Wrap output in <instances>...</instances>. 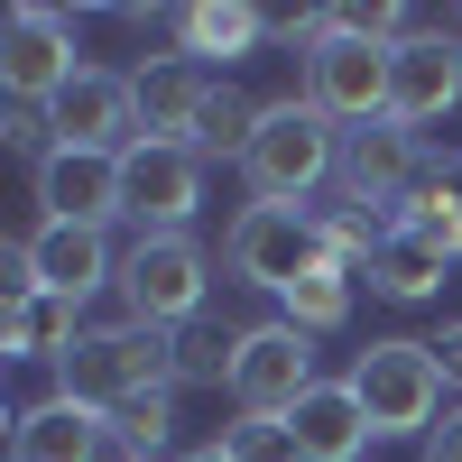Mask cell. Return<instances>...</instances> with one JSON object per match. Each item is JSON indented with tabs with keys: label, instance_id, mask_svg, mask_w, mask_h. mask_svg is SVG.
<instances>
[{
	"label": "cell",
	"instance_id": "1",
	"mask_svg": "<svg viewBox=\"0 0 462 462\" xmlns=\"http://www.w3.org/2000/svg\"><path fill=\"white\" fill-rule=\"evenodd\" d=\"M324 176H342V130H333L305 93L259 102V130H250V148H241L250 204H315Z\"/></svg>",
	"mask_w": 462,
	"mask_h": 462
},
{
	"label": "cell",
	"instance_id": "2",
	"mask_svg": "<svg viewBox=\"0 0 462 462\" xmlns=\"http://www.w3.org/2000/svg\"><path fill=\"white\" fill-rule=\"evenodd\" d=\"M56 389L65 398H84V407H130V398H148V389H176V333H158V324H93L74 352L56 361Z\"/></svg>",
	"mask_w": 462,
	"mask_h": 462
},
{
	"label": "cell",
	"instance_id": "3",
	"mask_svg": "<svg viewBox=\"0 0 462 462\" xmlns=\"http://www.w3.org/2000/svg\"><path fill=\"white\" fill-rule=\"evenodd\" d=\"M389 74H398V47L333 10V28L305 47V102L333 130H370V121H389Z\"/></svg>",
	"mask_w": 462,
	"mask_h": 462
},
{
	"label": "cell",
	"instance_id": "4",
	"mask_svg": "<svg viewBox=\"0 0 462 462\" xmlns=\"http://www.w3.org/2000/svg\"><path fill=\"white\" fill-rule=\"evenodd\" d=\"M352 398L370 407V435H416L426 444L435 435V416H444V361H435V342H370V352H352Z\"/></svg>",
	"mask_w": 462,
	"mask_h": 462
},
{
	"label": "cell",
	"instance_id": "5",
	"mask_svg": "<svg viewBox=\"0 0 462 462\" xmlns=\"http://www.w3.org/2000/svg\"><path fill=\"white\" fill-rule=\"evenodd\" d=\"M222 259H231V278L241 287H268V296H287L305 268H324V222L315 204H241L222 231Z\"/></svg>",
	"mask_w": 462,
	"mask_h": 462
},
{
	"label": "cell",
	"instance_id": "6",
	"mask_svg": "<svg viewBox=\"0 0 462 462\" xmlns=\"http://www.w3.org/2000/svg\"><path fill=\"white\" fill-rule=\"evenodd\" d=\"M204 287H213V259H204L195 231L130 241V259H121V305H130V324H158V333L204 324Z\"/></svg>",
	"mask_w": 462,
	"mask_h": 462
},
{
	"label": "cell",
	"instance_id": "7",
	"mask_svg": "<svg viewBox=\"0 0 462 462\" xmlns=\"http://www.w3.org/2000/svg\"><path fill=\"white\" fill-rule=\"evenodd\" d=\"M315 389V342H305L287 315L278 324H250L241 352H231V407L241 416H268V426H287Z\"/></svg>",
	"mask_w": 462,
	"mask_h": 462
},
{
	"label": "cell",
	"instance_id": "8",
	"mask_svg": "<svg viewBox=\"0 0 462 462\" xmlns=\"http://www.w3.org/2000/svg\"><path fill=\"white\" fill-rule=\"evenodd\" d=\"M195 204H204V158L195 148H158V139L121 148V222H139V241L185 231Z\"/></svg>",
	"mask_w": 462,
	"mask_h": 462
},
{
	"label": "cell",
	"instance_id": "9",
	"mask_svg": "<svg viewBox=\"0 0 462 462\" xmlns=\"http://www.w3.org/2000/svg\"><path fill=\"white\" fill-rule=\"evenodd\" d=\"M74 74H84V56H74V19L65 10H10L0 19V93L28 102V111H47Z\"/></svg>",
	"mask_w": 462,
	"mask_h": 462
},
{
	"label": "cell",
	"instance_id": "10",
	"mask_svg": "<svg viewBox=\"0 0 462 462\" xmlns=\"http://www.w3.org/2000/svg\"><path fill=\"white\" fill-rule=\"evenodd\" d=\"M47 121H56V148H102V158H121V148H139V84H130V74L84 65L47 102Z\"/></svg>",
	"mask_w": 462,
	"mask_h": 462
},
{
	"label": "cell",
	"instance_id": "11",
	"mask_svg": "<svg viewBox=\"0 0 462 462\" xmlns=\"http://www.w3.org/2000/svg\"><path fill=\"white\" fill-rule=\"evenodd\" d=\"M416 176H426V139L398 130V121H370V130H342V195L370 204V213H389L416 195Z\"/></svg>",
	"mask_w": 462,
	"mask_h": 462
},
{
	"label": "cell",
	"instance_id": "12",
	"mask_svg": "<svg viewBox=\"0 0 462 462\" xmlns=\"http://www.w3.org/2000/svg\"><path fill=\"white\" fill-rule=\"evenodd\" d=\"M10 462H121V444H111V416L47 389L37 407L10 416Z\"/></svg>",
	"mask_w": 462,
	"mask_h": 462
},
{
	"label": "cell",
	"instance_id": "13",
	"mask_svg": "<svg viewBox=\"0 0 462 462\" xmlns=\"http://www.w3.org/2000/svg\"><path fill=\"white\" fill-rule=\"evenodd\" d=\"M462 102V37L453 28H416L398 37V74H389V121L398 130H426Z\"/></svg>",
	"mask_w": 462,
	"mask_h": 462
},
{
	"label": "cell",
	"instance_id": "14",
	"mask_svg": "<svg viewBox=\"0 0 462 462\" xmlns=\"http://www.w3.org/2000/svg\"><path fill=\"white\" fill-rule=\"evenodd\" d=\"M19 250H28V268H37V287L65 296V305H84V296H102V287H121L111 231H93V222H37Z\"/></svg>",
	"mask_w": 462,
	"mask_h": 462
},
{
	"label": "cell",
	"instance_id": "15",
	"mask_svg": "<svg viewBox=\"0 0 462 462\" xmlns=\"http://www.w3.org/2000/svg\"><path fill=\"white\" fill-rule=\"evenodd\" d=\"M130 84H139V139H158V148H195L204 102H213L222 74L195 65V56H158V65H139Z\"/></svg>",
	"mask_w": 462,
	"mask_h": 462
},
{
	"label": "cell",
	"instance_id": "16",
	"mask_svg": "<svg viewBox=\"0 0 462 462\" xmlns=\"http://www.w3.org/2000/svg\"><path fill=\"white\" fill-rule=\"evenodd\" d=\"M37 204H47V222L111 231L121 222V158H102V148H56V158L37 167Z\"/></svg>",
	"mask_w": 462,
	"mask_h": 462
},
{
	"label": "cell",
	"instance_id": "17",
	"mask_svg": "<svg viewBox=\"0 0 462 462\" xmlns=\"http://www.w3.org/2000/svg\"><path fill=\"white\" fill-rule=\"evenodd\" d=\"M287 435L305 444V462H361L379 435H370V407L352 398V379H315L305 407L287 416Z\"/></svg>",
	"mask_w": 462,
	"mask_h": 462
},
{
	"label": "cell",
	"instance_id": "18",
	"mask_svg": "<svg viewBox=\"0 0 462 462\" xmlns=\"http://www.w3.org/2000/svg\"><path fill=\"white\" fill-rule=\"evenodd\" d=\"M167 28H176V56H195V65H231V56H250L268 28V10H250V0H185V10H167Z\"/></svg>",
	"mask_w": 462,
	"mask_h": 462
},
{
	"label": "cell",
	"instance_id": "19",
	"mask_svg": "<svg viewBox=\"0 0 462 462\" xmlns=\"http://www.w3.org/2000/svg\"><path fill=\"white\" fill-rule=\"evenodd\" d=\"M74 315H84V305H65V296H47V287L19 296V305H0V352H10V361H65L74 342H84Z\"/></svg>",
	"mask_w": 462,
	"mask_h": 462
},
{
	"label": "cell",
	"instance_id": "20",
	"mask_svg": "<svg viewBox=\"0 0 462 462\" xmlns=\"http://www.w3.org/2000/svg\"><path fill=\"white\" fill-rule=\"evenodd\" d=\"M398 231L426 241L435 259H462V167H426L416 176V195L398 204Z\"/></svg>",
	"mask_w": 462,
	"mask_h": 462
},
{
	"label": "cell",
	"instance_id": "21",
	"mask_svg": "<svg viewBox=\"0 0 462 462\" xmlns=\"http://www.w3.org/2000/svg\"><path fill=\"white\" fill-rule=\"evenodd\" d=\"M352 296H361V268H352V259H324V268H305L278 305H287V324L315 342V333H342V324H352Z\"/></svg>",
	"mask_w": 462,
	"mask_h": 462
},
{
	"label": "cell",
	"instance_id": "22",
	"mask_svg": "<svg viewBox=\"0 0 462 462\" xmlns=\"http://www.w3.org/2000/svg\"><path fill=\"white\" fill-rule=\"evenodd\" d=\"M444 268H453V259H435L426 241L389 231V241H379V259L361 268V287H370V296H389V305H426V296L444 287Z\"/></svg>",
	"mask_w": 462,
	"mask_h": 462
},
{
	"label": "cell",
	"instance_id": "23",
	"mask_svg": "<svg viewBox=\"0 0 462 462\" xmlns=\"http://www.w3.org/2000/svg\"><path fill=\"white\" fill-rule=\"evenodd\" d=\"M167 435H176V389H148L130 407H111V444L139 453V462H167Z\"/></svg>",
	"mask_w": 462,
	"mask_h": 462
},
{
	"label": "cell",
	"instance_id": "24",
	"mask_svg": "<svg viewBox=\"0 0 462 462\" xmlns=\"http://www.w3.org/2000/svg\"><path fill=\"white\" fill-rule=\"evenodd\" d=\"M231 352H241V333L185 324V333H176V389H185V379H204V389H231Z\"/></svg>",
	"mask_w": 462,
	"mask_h": 462
},
{
	"label": "cell",
	"instance_id": "25",
	"mask_svg": "<svg viewBox=\"0 0 462 462\" xmlns=\"http://www.w3.org/2000/svg\"><path fill=\"white\" fill-rule=\"evenodd\" d=\"M222 453H231V462H305V444H296L287 426H268V416H241V426L222 435Z\"/></svg>",
	"mask_w": 462,
	"mask_h": 462
},
{
	"label": "cell",
	"instance_id": "26",
	"mask_svg": "<svg viewBox=\"0 0 462 462\" xmlns=\"http://www.w3.org/2000/svg\"><path fill=\"white\" fill-rule=\"evenodd\" d=\"M426 462H462V398L435 416V435H426Z\"/></svg>",
	"mask_w": 462,
	"mask_h": 462
},
{
	"label": "cell",
	"instance_id": "27",
	"mask_svg": "<svg viewBox=\"0 0 462 462\" xmlns=\"http://www.w3.org/2000/svg\"><path fill=\"white\" fill-rule=\"evenodd\" d=\"M435 361H444V379H453V398H462V324H444V333H435Z\"/></svg>",
	"mask_w": 462,
	"mask_h": 462
},
{
	"label": "cell",
	"instance_id": "28",
	"mask_svg": "<svg viewBox=\"0 0 462 462\" xmlns=\"http://www.w3.org/2000/svg\"><path fill=\"white\" fill-rule=\"evenodd\" d=\"M176 462H231V453H222V444H204V453H176Z\"/></svg>",
	"mask_w": 462,
	"mask_h": 462
},
{
	"label": "cell",
	"instance_id": "29",
	"mask_svg": "<svg viewBox=\"0 0 462 462\" xmlns=\"http://www.w3.org/2000/svg\"><path fill=\"white\" fill-rule=\"evenodd\" d=\"M121 462H139V453H121Z\"/></svg>",
	"mask_w": 462,
	"mask_h": 462
}]
</instances>
